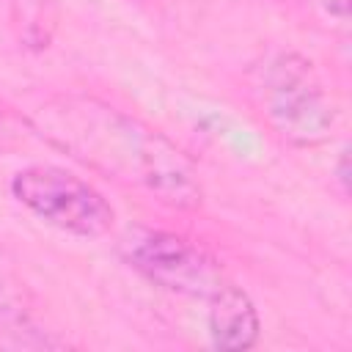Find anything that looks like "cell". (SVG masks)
I'll list each match as a JSON object with an SVG mask.
<instances>
[{
    "label": "cell",
    "instance_id": "cell-6",
    "mask_svg": "<svg viewBox=\"0 0 352 352\" xmlns=\"http://www.w3.org/2000/svg\"><path fill=\"white\" fill-rule=\"evenodd\" d=\"M327 19L338 22V25H346L349 19V0H311Z\"/></svg>",
    "mask_w": 352,
    "mask_h": 352
},
{
    "label": "cell",
    "instance_id": "cell-1",
    "mask_svg": "<svg viewBox=\"0 0 352 352\" xmlns=\"http://www.w3.org/2000/svg\"><path fill=\"white\" fill-rule=\"evenodd\" d=\"M30 126L82 165L146 190L165 206L195 209L204 190L192 162L162 132L96 96L60 94L38 104Z\"/></svg>",
    "mask_w": 352,
    "mask_h": 352
},
{
    "label": "cell",
    "instance_id": "cell-7",
    "mask_svg": "<svg viewBox=\"0 0 352 352\" xmlns=\"http://www.w3.org/2000/svg\"><path fill=\"white\" fill-rule=\"evenodd\" d=\"M16 140H19V129H16L14 118H11V113L0 104V151L11 148Z\"/></svg>",
    "mask_w": 352,
    "mask_h": 352
},
{
    "label": "cell",
    "instance_id": "cell-8",
    "mask_svg": "<svg viewBox=\"0 0 352 352\" xmlns=\"http://www.w3.org/2000/svg\"><path fill=\"white\" fill-rule=\"evenodd\" d=\"M346 162H349V151L344 148L341 157H338V182H341V190L344 192L349 190V168H346Z\"/></svg>",
    "mask_w": 352,
    "mask_h": 352
},
{
    "label": "cell",
    "instance_id": "cell-2",
    "mask_svg": "<svg viewBox=\"0 0 352 352\" xmlns=\"http://www.w3.org/2000/svg\"><path fill=\"white\" fill-rule=\"evenodd\" d=\"M256 102L270 126L292 146H319L336 126V107L314 69L297 52H278L258 66Z\"/></svg>",
    "mask_w": 352,
    "mask_h": 352
},
{
    "label": "cell",
    "instance_id": "cell-4",
    "mask_svg": "<svg viewBox=\"0 0 352 352\" xmlns=\"http://www.w3.org/2000/svg\"><path fill=\"white\" fill-rule=\"evenodd\" d=\"M121 256L146 280L173 294L209 300L223 283H228L217 258L170 231L129 228L121 239Z\"/></svg>",
    "mask_w": 352,
    "mask_h": 352
},
{
    "label": "cell",
    "instance_id": "cell-5",
    "mask_svg": "<svg viewBox=\"0 0 352 352\" xmlns=\"http://www.w3.org/2000/svg\"><path fill=\"white\" fill-rule=\"evenodd\" d=\"M206 302H209V338L217 349H250L258 341L261 322L256 305L239 286L228 280Z\"/></svg>",
    "mask_w": 352,
    "mask_h": 352
},
{
    "label": "cell",
    "instance_id": "cell-9",
    "mask_svg": "<svg viewBox=\"0 0 352 352\" xmlns=\"http://www.w3.org/2000/svg\"><path fill=\"white\" fill-rule=\"evenodd\" d=\"M28 3H41V0H28Z\"/></svg>",
    "mask_w": 352,
    "mask_h": 352
},
{
    "label": "cell",
    "instance_id": "cell-3",
    "mask_svg": "<svg viewBox=\"0 0 352 352\" xmlns=\"http://www.w3.org/2000/svg\"><path fill=\"white\" fill-rule=\"evenodd\" d=\"M11 195L41 223L80 239L104 236L116 223L110 201L94 184L58 165L22 168L11 179Z\"/></svg>",
    "mask_w": 352,
    "mask_h": 352
}]
</instances>
